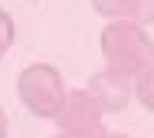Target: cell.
I'll use <instances>...</instances> for the list:
<instances>
[{
	"label": "cell",
	"instance_id": "cell-1",
	"mask_svg": "<svg viewBox=\"0 0 154 138\" xmlns=\"http://www.w3.org/2000/svg\"><path fill=\"white\" fill-rule=\"evenodd\" d=\"M151 53L154 49L148 43V36L134 23H112L105 30V56H108L112 72H118V76H131V72L148 69Z\"/></svg>",
	"mask_w": 154,
	"mask_h": 138
},
{
	"label": "cell",
	"instance_id": "cell-2",
	"mask_svg": "<svg viewBox=\"0 0 154 138\" xmlns=\"http://www.w3.org/2000/svg\"><path fill=\"white\" fill-rule=\"evenodd\" d=\"M20 96L26 99L30 112L36 115H56L62 102V86L56 69L49 66H30L20 79Z\"/></svg>",
	"mask_w": 154,
	"mask_h": 138
},
{
	"label": "cell",
	"instance_id": "cell-3",
	"mask_svg": "<svg viewBox=\"0 0 154 138\" xmlns=\"http://www.w3.org/2000/svg\"><path fill=\"white\" fill-rule=\"evenodd\" d=\"M59 122H62V132H69V135H75V132H92V128H98V102H95L92 96L79 92V96H72V99L66 102Z\"/></svg>",
	"mask_w": 154,
	"mask_h": 138
},
{
	"label": "cell",
	"instance_id": "cell-4",
	"mask_svg": "<svg viewBox=\"0 0 154 138\" xmlns=\"http://www.w3.org/2000/svg\"><path fill=\"white\" fill-rule=\"evenodd\" d=\"M95 102L105 105V108H122L128 102V82H125L118 72H105V76H95Z\"/></svg>",
	"mask_w": 154,
	"mask_h": 138
},
{
	"label": "cell",
	"instance_id": "cell-5",
	"mask_svg": "<svg viewBox=\"0 0 154 138\" xmlns=\"http://www.w3.org/2000/svg\"><path fill=\"white\" fill-rule=\"evenodd\" d=\"M138 96H141V102L154 112V66H151V69H141V79H138Z\"/></svg>",
	"mask_w": 154,
	"mask_h": 138
},
{
	"label": "cell",
	"instance_id": "cell-6",
	"mask_svg": "<svg viewBox=\"0 0 154 138\" xmlns=\"http://www.w3.org/2000/svg\"><path fill=\"white\" fill-rule=\"evenodd\" d=\"M3 132H7V118H3V112H0V138H3Z\"/></svg>",
	"mask_w": 154,
	"mask_h": 138
}]
</instances>
